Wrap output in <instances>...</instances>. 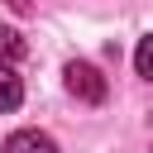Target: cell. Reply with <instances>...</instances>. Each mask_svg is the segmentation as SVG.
I'll use <instances>...</instances> for the list:
<instances>
[{
	"label": "cell",
	"mask_w": 153,
	"mask_h": 153,
	"mask_svg": "<svg viewBox=\"0 0 153 153\" xmlns=\"http://www.w3.org/2000/svg\"><path fill=\"white\" fill-rule=\"evenodd\" d=\"M67 91L76 96V100H86V105H100L105 100V76L91 67V62H67Z\"/></svg>",
	"instance_id": "1"
},
{
	"label": "cell",
	"mask_w": 153,
	"mask_h": 153,
	"mask_svg": "<svg viewBox=\"0 0 153 153\" xmlns=\"http://www.w3.org/2000/svg\"><path fill=\"white\" fill-rule=\"evenodd\" d=\"M5 153H57V143L43 134V129H14L5 139Z\"/></svg>",
	"instance_id": "2"
},
{
	"label": "cell",
	"mask_w": 153,
	"mask_h": 153,
	"mask_svg": "<svg viewBox=\"0 0 153 153\" xmlns=\"http://www.w3.org/2000/svg\"><path fill=\"white\" fill-rule=\"evenodd\" d=\"M24 100V81H19V72L14 67H5L0 62V110H14Z\"/></svg>",
	"instance_id": "3"
},
{
	"label": "cell",
	"mask_w": 153,
	"mask_h": 153,
	"mask_svg": "<svg viewBox=\"0 0 153 153\" xmlns=\"http://www.w3.org/2000/svg\"><path fill=\"white\" fill-rule=\"evenodd\" d=\"M24 53H29V43H24V38H19L10 24H0V62L10 67V62H19Z\"/></svg>",
	"instance_id": "4"
},
{
	"label": "cell",
	"mask_w": 153,
	"mask_h": 153,
	"mask_svg": "<svg viewBox=\"0 0 153 153\" xmlns=\"http://www.w3.org/2000/svg\"><path fill=\"white\" fill-rule=\"evenodd\" d=\"M134 67H139V76H148V81H153V33H148V38H139V48H134Z\"/></svg>",
	"instance_id": "5"
}]
</instances>
